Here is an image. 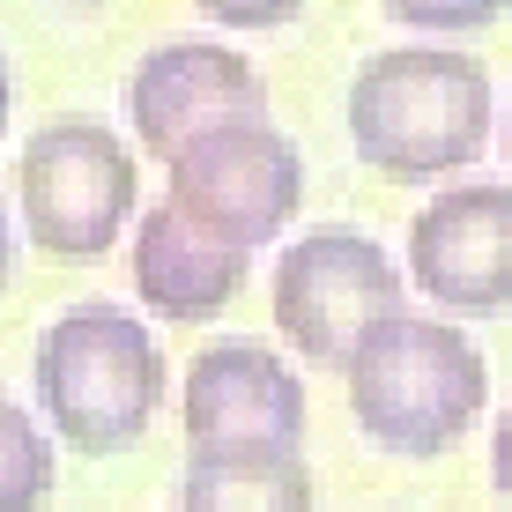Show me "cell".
<instances>
[{"label":"cell","instance_id":"6da1fadb","mask_svg":"<svg viewBox=\"0 0 512 512\" xmlns=\"http://www.w3.org/2000/svg\"><path fill=\"white\" fill-rule=\"evenodd\" d=\"M349 141L394 186H431L490 149V67L453 45H379L349 82Z\"/></svg>","mask_w":512,"mask_h":512},{"label":"cell","instance_id":"7a4b0ae2","mask_svg":"<svg viewBox=\"0 0 512 512\" xmlns=\"http://www.w3.org/2000/svg\"><path fill=\"white\" fill-rule=\"evenodd\" d=\"M30 386L52 438L75 453H127L164 409V349L119 305H67L38 334Z\"/></svg>","mask_w":512,"mask_h":512},{"label":"cell","instance_id":"3957f363","mask_svg":"<svg viewBox=\"0 0 512 512\" xmlns=\"http://www.w3.org/2000/svg\"><path fill=\"white\" fill-rule=\"evenodd\" d=\"M349 416L372 446L423 461L446 453L453 438L475 431L490 401V364L461 327L423 320V312H394L386 327H372V342L349 364Z\"/></svg>","mask_w":512,"mask_h":512},{"label":"cell","instance_id":"277c9868","mask_svg":"<svg viewBox=\"0 0 512 512\" xmlns=\"http://www.w3.org/2000/svg\"><path fill=\"white\" fill-rule=\"evenodd\" d=\"M401 290H409V275L394 268V253H386L372 231L327 223V231H305L275 260L268 312H275L282 342L305 364L349 372L357 349L372 342V327H386L401 312Z\"/></svg>","mask_w":512,"mask_h":512},{"label":"cell","instance_id":"5b68a950","mask_svg":"<svg viewBox=\"0 0 512 512\" xmlns=\"http://www.w3.org/2000/svg\"><path fill=\"white\" fill-rule=\"evenodd\" d=\"M15 193H23V231L52 260H97L112 253L134 216V149L97 119H52L23 141L15 164Z\"/></svg>","mask_w":512,"mask_h":512},{"label":"cell","instance_id":"8992f818","mask_svg":"<svg viewBox=\"0 0 512 512\" xmlns=\"http://www.w3.org/2000/svg\"><path fill=\"white\" fill-rule=\"evenodd\" d=\"M164 201L186 208L208 238L253 253V245L290 231L297 201H305V156H297V141L275 119H245V127L193 141L179 164H171Z\"/></svg>","mask_w":512,"mask_h":512},{"label":"cell","instance_id":"52a82bcc","mask_svg":"<svg viewBox=\"0 0 512 512\" xmlns=\"http://www.w3.org/2000/svg\"><path fill=\"white\" fill-rule=\"evenodd\" d=\"M179 416L193 453L208 461H282L305 446V386L268 342H208L186 364Z\"/></svg>","mask_w":512,"mask_h":512},{"label":"cell","instance_id":"ba28073f","mask_svg":"<svg viewBox=\"0 0 512 512\" xmlns=\"http://www.w3.org/2000/svg\"><path fill=\"white\" fill-rule=\"evenodd\" d=\"M127 119H134V134H141L149 156L179 164L193 141H208L223 127H245V119H268V82H260V67L231 45L171 38L127 75Z\"/></svg>","mask_w":512,"mask_h":512},{"label":"cell","instance_id":"9c48e42d","mask_svg":"<svg viewBox=\"0 0 512 512\" xmlns=\"http://www.w3.org/2000/svg\"><path fill=\"white\" fill-rule=\"evenodd\" d=\"M409 282L453 320L512 305V186H453L409 223Z\"/></svg>","mask_w":512,"mask_h":512},{"label":"cell","instance_id":"30bf717a","mask_svg":"<svg viewBox=\"0 0 512 512\" xmlns=\"http://www.w3.org/2000/svg\"><path fill=\"white\" fill-rule=\"evenodd\" d=\"M134 290L156 320L171 327H208L216 312H231L245 290V253L223 238H208L186 208L156 201L134 231Z\"/></svg>","mask_w":512,"mask_h":512},{"label":"cell","instance_id":"8fae6325","mask_svg":"<svg viewBox=\"0 0 512 512\" xmlns=\"http://www.w3.org/2000/svg\"><path fill=\"white\" fill-rule=\"evenodd\" d=\"M179 512H312V468L297 453L282 461H208L193 453Z\"/></svg>","mask_w":512,"mask_h":512},{"label":"cell","instance_id":"7c38bea8","mask_svg":"<svg viewBox=\"0 0 512 512\" xmlns=\"http://www.w3.org/2000/svg\"><path fill=\"white\" fill-rule=\"evenodd\" d=\"M52 438L30 423V409H15L0 394V512H38L52 498Z\"/></svg>","mask_w":512,"mask_h":512},{"label":"cell","instance_id":"4fadbf2b","mask_svg":"<svg viewBox=\"0 0 512 512\" xmlns=\"http://www.w3.org/2000/svg\"><path fill=\"white\" fill-rule=\"evenodd\" d=\"M394 23H416V30H483L505 15V0H475V8H423V0H394Z\"/></svg>","mask_w":512,"mask_h":512},{"label":"cell","instance_id":"5bb4252c","mask_svg":"<svg viewBox=\"0 0 512 512\" xmlns=\"http://www.w3.org/2000/svg\"><path fill=\"white\" fill-rule=\"evenodd\" d=\"M490 483H498V498L512 505V401H505L498 431H490Z\"/></svg>","mask_w":512,"mask_h":512},{"label":"cell","instance_id":"9a60e30c","mask_svg":"<svg viewBox=\"0 0 512 512\" xmlns=\"http://www.w3.org/2000/svg\"><path fill=\"white\" fill-rule=\"evenodd\" d=\"M290 15H297V8H223V0H216V8H208V23H245V30H268V23H290Z\"/></svg>","mask_w":512,"mask_h":512},{"label":"cell","instance_id":"2e32d148","mask_svg":"<svg viewBox=\"0 0 512 512\" xmlns=\"http://www.w3.org/2000/svg\"><path fill=\"white\" fill-rule=\"evenodd\" d=\"M8 268H15V223H8V208H0V290H8Z\"/></svg>","mask_w":512,"mask_h":512},{"label":"cell","instance_id":"e0dca14e","mask_svg":"<svg viewBox=\"0 0 512 512\" xmlns=\"http://www.w3.org/2000/svg\"><path fill=\"white\" fill-rule=\"evenodd\" d=\"M8 112H15V90H8V60H0V134H8Z\"/></svg>","mask_w":512,"mask_h":512},{"label":"cell","instance_id":"ac0fdd59","mask_svg":"<svg viewBox=\"0 0 512 512\" xmlns=\"http://www.w3.org/2000/svg\"><path fill=\"white\" fill-rule=\"evenodd\" d=\"M505 156H512V97H505Z\"/></svg>","mask_w":512,"mask_h":512}]
</instances>
